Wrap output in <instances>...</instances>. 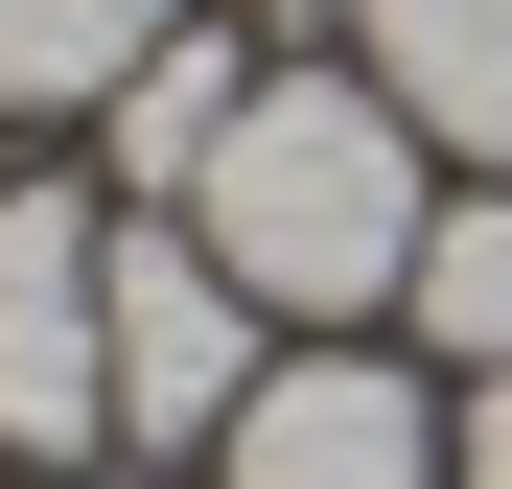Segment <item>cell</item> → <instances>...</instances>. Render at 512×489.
<instances>
[{"instance_id":"6da1fadb","label":"cell","mask_w":512,"mask_h":489,"mask_svg":"<svg viewBox=\"0 0 512 489\" xmlns=\"http://www.w3.org/2000/svg\"><path fill=\"white\" fill-rule=\"evenodd\" d=\"M187 233L256 280V326H350V303H396L419 280V117L373 94V70H256L233 94V140H210V187H187Z\"/></svg>"},{"instance_id":"7a4b0ae2","label":"cell","mask_w":512,"mask_h":489,"mask_svg":"<svg viewBox=\"0 0 512 489\" xmlns=\"http://www.w3.org/2000/svg\"><path fill=\"white\" fill-rule=\"evenodd\" d=\"M117 443V210L0 187V466Z\"/></svg>"},{"instance_id":"3957f363","label":"cell","mask_w":512,"mask_h":489,"mask_svg":"<svg viewBox=\"0 0 512 489\" xmlns=\"http://www.w3.org/2000/svg\"><path fill=\"white\" fill-rule=\"evenodd\" d=\"M256 373H280V350H256V280L210 257L187 210H140L117 233V443H233Z\"/></svg>"},{"instance_id":"277c9868","label":"cell","mask_w":512,"mask_h":489,"mask_svg":"<svg viewBox=\"0 0 512 489\" xmlns=\"http://www.w3.org/2000/svg\"><path fill=\"white\" fill-rule=\"evenodd\" d=\"M233 489H466V443H443V396H419L396 350H280L233 396V443H210Z\"/></svg>"},{"instance_id":"5b68a950","label":"cell","mask_w":512,"mask_h":489,"mask_svg":"<svg viewBox=\"0 0 512 489\" xmlns=\"http://www.w3.org/2000/svg\"><path fill=\"white\" fill-rule=\"evenodd\" d=\"M350 70L419 117V163L512 187V0H350Z\"/></svg>"},{"instance_id":"8992f818","label":"cell","mask_w":512,"mask_h":489,"mask_svg":"<svg viewBox=\"0 0 512 489\" xmlns=\"http://www.w3.org/2000/svg\"><path fill=\"white\" fill-rule=\"evenodd\" d=\"M233 94H256V47H233V24H163V47L117 70V187H140V210H187V187H210V140H233Z\"/></svg>"},{"instance_id":"52a82bcc","label":"cell","mask_w":512,"mask_h":489,"mask_svg":"<svg viewBox=\"0 0 512 489\" xmlns=\"http://www.w3.org/2000/svg\"><path fill=\"white\" fill-rule=\"evenodd\" d=\"M187 24V0H0V94L24 117H117V70Z\"/></svg>"},{"instance_id":"ba28073f","label":"cell","mask_w":512,"mask_h":489,"mask_svg":"<svg viewBox=\"0 0 512 489\" xmlns=\"http://www.w3.org/2000/svg\"><path fill=\"white\" fill-rule=\"evenodd\" d=\"M396 326H419V350H466V373H512V187H466L443 233H419V280H396Z\"/></svg>"},{"instance_id":"9c48e42d","label":"cell","mask_w":512,"mask_h":489,"mask_svg":"<svg viewBox=\"0 0 512 489\" xmlns=\"http://www.w3.org/2000/svg\"><path fill=\"white\" fill-rule=\"evenodd\" d=\"M466 489H512V373H489V396H466Z\"/></svg>"},{"instance_id":"30bf717a","label":"cell","mask_w":512,"mask_h":489,"mask_svg":"<svg viewBox=\"0 0 512 489\" xmlns=\"http://www.w3.org/2000/svg\"><path fill=\"white\" fill-rule=\"evenodd\" d=\"M24 489H70V466H24Z\"/></svg>"}]
</instances>
